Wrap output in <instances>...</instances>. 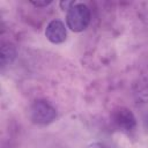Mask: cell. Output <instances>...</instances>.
Wrapping results in <instances>:
<instances>
[{
  "label": "cell",
  "mask_w": 148,
  "mask_h": 148,
  "mask_svg": "<svg viewBox=\"0 0 148 148\" xmlns=\"http://www.w3.org/2000/svg\"><path fill=\"white\" fill-rule=\"evenodd\" d=\"M91 13L87 5L75 2L66 14V24L74 32H81L89 25Z\"/></svg>",
  "instance_id": "1"
},
{
  "label": "cell",
  "mask_w": 148,
  "mask_h": 148,
  "mask_svg": "<svg viewBox=\"0 0 148 148\" xmlns=\"http://www.w3.org/2000/svg\"><path fill=\"white\" fill-rule=\"evenodd\" d=\"M29 116L32 123L38 125H46L52 123L57 117V110L47 101H35L29 110Z\"/></svg>",
  "instance_id": "2"
},
{
  "label": "cell",
  "mask_w": 148,
  "mask_h": 148,
  "mask_svg": "<svg viewBox=\"0 0 148 148\" xmlns=\"http://www.w3.org/2000/svg\"><path fill=\"white\" fill-rule=\"evenodd\" d=\"M74 3H75V1H61V2H60V7H61L64 10H68Z\"/></svg>",
  "instance_id": "8"
},
{
  "label": "cell",
  "mask_w": 148,
  "mask_h": 148,
  "mask_svg": "<svg viewBox=\"0 0 148 148\" xmlns=\"http://www.w3.org/2000/svg\"><path fill=\"white\" fill-rule=\"evenodd\" d=\"M16 50L14 45L12 44H3L1 46V65L2 67L7 66L8 64H12V61L15 59Z\"/></svg>",
  "instance_id": "5"
},
{
  "label": "cell",
  "mask_w": 148,
  "mask_h": 148,
  "mask_svg": "<svg viewBox=\"0 0 148 148\" xmlns=\"http://www.w3.org/2000/svg\"><path fill=\"white\" fill-rule=\"evenodd\" d=\"M87 148H111V147H109L108 145H105L103 142H92V143L88 145Z\"/></svg>",
  "instance_id": "7"
},
{
  "label": "cell",
  "mask_w": 148,
  "mask_h": 148,
  "mask_svg": "<svg viewBox=\"0 0 148 148\" xmlns=\"http://www.w3.org/2000/svg\"><path fill=\"white\" fill-rule=\"evenodd\" d=\"M45 36L53 44H60L65 42L67 37V30L64 22L60 20L50 21L45 28Z\"/></svg>",
  "instance_id": "4"
},
{
  "label": "cell",
  "mask_w": 148,
  "mask_h": 148,
  "mask_svg": "<svg viewBox=\"0 0 148 148\" xmlns=\"http://www.w3.org/2000/svg\"><path fill=\"white\" fill-rule=\"evenodd\" d=\"M135 95H136L138 99H140L142 102H148V79L140 81L136 84Z\"/></svg>",
  "instance_id": "6"
},
{
  "label": "cell",
  "mask_w": 148,
  "mask_h": 148,
  "mask_svg": "<svg viewBox=\"0 0 148 148\" xmlns=\"http://www.w3.org/2000/svg\"><path fill=\"white\" fill-rule=\"evenodd\" d=\"M111 120L119 131H121L126 134H130V133L134 132L135 128H136V118H135V116L133 114V112L130 109L124 108V106L117 108L112 111Z\"/></svg>",
  "instance_id": "3"
},
{
  "label": "cell",
  "mask_w": 148,
  "mask_h": 148,
  "mask_svg": "<svg viewBox=\"0 0 148 148\" xmlns=\"http://www.w3.org/2000/svg\"><path fill=\"white\" fill-rule=\"evenodd\" d=\"M31 3L35 7H46L52 3V1H31Z\"/></svg>",
  "instance_id": "9"
}]
</instances>
